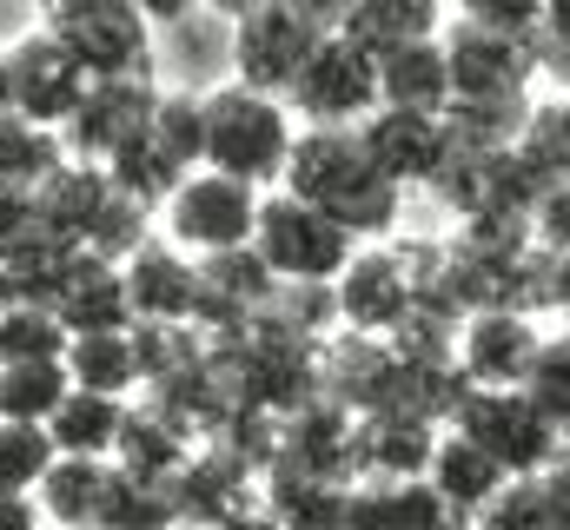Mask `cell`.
I'll return each mask as SVG.
<instances>
[{"label":"cell","instance_id":"277c9868","mask_svg":"<svg viewBox=\"0 0 570 530\" xmlns=\"http://www.w3.org/2000/svg\"><path fill=\"white\" fill-rule=\"evenodd\" d=\"M444 424L464 431L478 451H491L511 478H544L551 458L564 451V438H570L558 418H544L524 398V385H458Z\"/></svg>","mask_w":570,"mask_h":530},{"label":"cell","instance_id":"d4e9b609","mask_svg":"<svg viewBox=\"0 0 570 530\" xmlns=\"http://www.w3.org/2000/svg\"><path fill=\"white\" fill-rule=\"evenodd\" d=\"M120 424H127V398L67 385V398H60V404H53V418H47V438H53V451H60V458H114Z\"/></svg>","mask_w":570,"mask_h":530},{"label":"cell","instance_id":"681fc988","mask_svg":"<svg viewBox=\"0 0 570 530\" xmlns=\"http://www.w3.org/2000/svg\"><path fill=\"white\" fill-rule=\"evenodd\" d=\"M564 332H570V312H564Z\"/></svg>","mask_w":570,"mask_h":530},{"label":"cell","instance_id":"e575fe53","mask_svg":"<svg viewBox=\"0 0 570 530\" xmlns=\"http://www.w3.org/2000/svg\"><path fill=\"white\" fill-rule=\"evenodd\" d=\"M53 464V438L47 424H20V418H0V491H33Z\"/></svg>","mask_w":570,"mask_h":530},{"label":"cell","instance_id":"3957f363","mask_svg":"<svg viewBox=\"0 0 570 530\" xmlns=\"http://www.w3.org/2000/svg\"><path fill=\"white\" fill-rule=\"evenodd\" d=\"M40 219L60 246L73 253H100V259H127L134 246L146 239V206L127 199L100 159H67L40 193Z\"/></svg>","mask_w":570,"mask_h":530},{"label":"cell","instance_id":"60d3db41","mask_svg":"<svg viewBox=\"0 0 570 530\" xmlns=\"http://www.w3.org/2000/svg\"><path fill=\"white\" fill-rule=\"evenodd\" d=\"M0 530H47L33 491H0Z\"/></svg>","mask_w":570,"mask_h":530},{"label":"cell","instance_id":"7a4b0ae2","mask_svg":"<svg viewBox=\"0 0 570 530\" xmlns=\"http://www.w3.org/2000/svg\"><path fill=\"white\" fill-rule=\"evenodd\" d=\"M199 107H206V159L199 166H219V173H233V179H246L259 193L279 186L292 132H298V120H292V107L279 94L226 80V87L199 94Z\"/></svg>","mask_w":570,"mask_h":530},{"label":"cell","instance_id":"8992f818","mask_svg":"<svg viewBox=\"0 0 570 530\" xmlns=\"http://www.w3.org/2000/svg\"><path fill=\"white\" fill-rule=\"evenodd\" d=\"M279 100L292 107L298 127H358L379 107V53H365L358 40L325 27Z\"/></svg>","mask_w":570,"mask_h":530},{"label":"cell","instance_id":"44dd1931","mask_svg":"<svg viewBox=\"0 0 570 530\" xmlns=\"http://www.w3.org/2000/svg\"><path fill=\"white\" fill-rule=\"evenodd\" d=\"M193 451H199V438H193L179 418H166V411L146 404V398L127 404V424H120V438H114V464H120V471L153 478V484H173Z\"/></svg>","mask_w":570,"mask_h":530},{"label":"cell","instance_id":"30bf717a","mask_svg":"<svg viewBox=\"0 0 570 530\" xmlns=\"http://www.w3.org/2000/svg\"><path fill=\"white\" fill-rule=\"evenodd\" d=\"M318 20L298 13L292 0H259L233 20V80L259 87V94H285L292 73L305 67V53L318 47Z\"/></svg>","mask_w":570,"mask_h":530},{"label":"cell","instance_id":"8fae6325","mask_svg":"<svg viewBox=\"0 0 570 530\" xmlns=\"http://www.w3.org/2000/svg\"><path fill=\"white\" fill-rule=\"evenodd\" d=\"M87 67L47 33V27H27L20 40H7V87H13V114L40 120V127H67L73 107L87 100Z\"/></svg>","mask_w":570,"mask_h":530},{"label":"cell","instance_id":"9c48e42d","mask_svg":"<svg viewBox=\"0 0 570 530\" xmlns=\"http://www.w3.org/2000/svg\"><path fill=\"white\" fill-rule=\"evenodd\" d=\"M444 67H451V100H511L531 94V80L544 73L538 33H504V27H478V20H444Z\"/></svg>","mask_w":570,"mask_h":530},{"label":"cell","instance_id":"7c38bea8","mask_svg":"<svg viewBox=\"0 0 570 530\" xmlns=\"http://www.w3.org/2000/svg\"><path fill=\"white\" fill-rule=\"evenodd\" d=\"M412 259L399 253V246H379V239H365L352 265L332 278V312L345 318V332H358V338H392V325L412 312Z\"/></svg>","mask_w":570,"mask_h":530},{"label":"cell","instance_id":"cb8c5ba5","mask_svg":"<svg viewBox=\"0 0 570 530\" xmlns=\"http://www.w3.org/2000/svg\"><path fill=\"white\" fill-rule=\"evenodd\" d=\"M266 484H259V504L279 518L285 530H345V491L352 484H338V478H312V471H259Z\"/></svg>","mask_w":570,"mask_h":530},{"label":"cell","instance_id":"f546056e","mask_svg":"<svg viewBox=\"0 0 570 530\" xmlns=\"http://www.w3.org/2000/svg\"><path fill=\"white\" fill-rule=\"evenodd\" d=\"M531 114V94H511V100H451L444 107V132H451V153H504L518 127Z\"/></svg>","mask_w":570,"mask_h":530},{"label":"cell","instance_id":"f907efd6","mask_svg":"<svg viewBox=\"0 0 570 530\" xmlns=\"http://www.w3.org/2000/svg\"><path fill=\"white\" fill-rule=\"evenodd\" d=\"M33 7H47V0H33Z\"/></svg>","mask_w":570,"mask_h":530},{"label":"cell","instance_id":"5b68a950","mask_svg":"<svg viewBox=\"0 0 570 530\" xmlns=\"http://www.w3.org/2000/svg\"><path fill=\"white\" fill-rule=\"evenodd\" d=\"M365 239H352L332 213H318V206H305L298 193H259V219H253V253L266 259V272L279 278V285H332L352 253H358Z\"/></svg>","mask_w":570,"mask_h":530},{"label":"cell","instance_id":"f6af8a7d","mask_svg":"<svg viewBox=\"0 0 570 530\" xmlns=\"http://www.w3.org/2000/svg\"><path fill=\"white\" fill-rule=\"evenodd\" d=\"M199 7H213V13H226V20H239L246 7H259V0H199Z\"/></svg>","mask_w":570,"mask_h":530},{"label":"cell","instance_id":"1f68e13d","mask_svg":"<svg viewBox=\"0 0 570 530\" xmlns=\"http://www.w3.org/2000/svg\"><path fill=\"white\" fill-rule=\"evenodd\" d=\"M67 365L60 359H20V365H0V418H20V424H47L53 404L67 398Z\"/></svg>","mask_w":570,"mask_h":530},{"label":"cell","instance_id":"603a6c76","mask_svg":"<svg viewBox=\"0 0 570 530\" xmlns=\"http://www.w3.org/2000/svg\"><path fill=\"white\" fill-rule=\"evenodd\" d=\"M60 365H67V379H73L80 392H107V398H134L140 392L134 325H114V332H67Z\"/></svg>","mask_w":570,"mask_h":530},{"label":"cell","instance_id":"816d5d0a","mask_svg":"<svg viewBox=\"0 0 570 530\" xmlns=\"http://www.w3.org/2000/svg\"><path fill=\"white\" fill-rule=\"evenodd\" d=\"M458 530H471V524H458Z\"/></svg>","mask_w":570,"mask_h":530},{"label":"cell","instance_id":"ba28073f","mask_svg":"<svg viewBox=\"0 0 570 530\" xmlns=\"http://www.w3.org/2000/svg\"><path fill=\"white\" fill-rule=\"evenodd\" d=\"M159 219H166V239L179 253H226V246H246L253 239V219H259V186L219 173V166H193L166 199H159Z\"/></svg>","mask_w":570,"mask_h":530},{"label":"cell","instance_id":"c3c4849f","mask_svg":"<svg viewBox=\"0 0 570 530\" xmlns=\"http://www.w3.org/2000/svg\"><path fill=\"white\" fill-rule=\"evenodd\" d=\"M47 530H114V524H47Z\"/></svg>","mask_w":570,"mask_h":530},{"label":"cell","instance_id":"e0dca14e","mask_svg":"<svg viewBox=\"0 0 570 530\" xmlns=\"http://www.w3.org/2000/svg\"><path fill=\"white\" fill-rule=\"evenodd\" d=\"M464 518L438 498L431 478H352L345 530H458Z\"/></svg>","mask_w":570,"mask_h":530},{"label":"cell","instance_id":"9a60e30c","mask_svg":"<svg viewBox=\"0 0 570 530\" xmlns=\"http://www.w3.org/2000/svg\"><path fill=\"white\" fill-rule=\"evenodd\" d=\"M544 325L518 305H484V312H464L458 325V379L464 385H518L531 352H538Z\"/></svg>","mask_w":570,"mask_h":530},{"label":"cell","instance_id":"484cf974","mask_svg":"<svg viewBox=\"0 0 570 530\" xmlns=\"http://www.w3.org/2000/svg\"><path fill=\"white\" fill-rule=\"evenodd\" d=\"M444 0H352L338 33L358 40L365 53H385V47H405V40H431L444 33Z\"/></svg>","mask_w":570,"mask_h":530},{"label":"cell","instance_id":"d6986e66","mask_svg":"<svg viewBox=\"0 0 570 530\" xmlns=\"http://www.w3.org/2000/svg\"><path fill=\"white\" fill-rule=\"evenodd\" d=\"M120 491V464L114 458H60L47 464V478L33 484V504L47 524H107V504Z\"/></svg>","mask_w":570,"mask_h":530},{"label":"cell","instance_id":"52a82bcc","mask_svg":"<svg viewBox=\"0 0 570 530\" xmlns=\"http://www.w3.org/2000/svg\"><path fill=\"white\" fill-rule=\"evenodd\" d=\"M40 27H47L94 80L153 73V20H146L134 0H47V7H40Z\"/></svg>","mask_w":570,"mask_h":530},{"label":"cell","instance_id":"bcb514c9","mask_svg":"<svg viewBox=\"0 0 570 530\" xmlns=\"http://www.w3.org/2000/svg\"><path fill=\"white\" fill-rule=\"evenodd\" d=\"M13 298H20V285H13V272H7V265H0V312H7V305H13Z\"/></svg>","mask_w":570,"mask_h":530},{"label":"cell","instance_id":"6da1fadb","mask_svg":"<svg viewBox=\"0 0 570 530\" xmlns=\"http://www.w3.org/2000/svg\"><path fill=\"white\" fill-rule=\"evenodd\" d=\"M279 186L298 193L305 206L332 213L352 239H392V226L405 213V186L379 173L358 127H298Z\"/></svg>","mask_w":570,"mask_h":530},{"label":"cell","instance_id":"836d02e7","mask_svg":"<svg viewBox=\"0 0 570 530\" xmlns=\"http://www.w3.org/2000/svg\"><path fill=\"white\" fill-rule=\"evenodd\" d=\"M524 398L544 411V418H558L570 431V332H544L538 338V352H531V365H524Z\"/></svg>","mask_w":570,"mask_h":530},{"label":"cell","instance_id":"8d00e7d4","mask_svg":"<svg viewBox=\"0 0 570 530\" xmlns=\"http://www.w3.org/2000/svg\"><path fill=\"white\" fill-rule=\"evenodd\" d=\"M47 246H60V239L47 233L40 199L33 193H0V265L13 272V265H27L33 253H47Z\"/></svg>","mask_w":570,"mask_h":530},{"label":"cell","instance_id":"7402d4cb","mask_svg":"<svg viewBox=\"0 0 570 530\" xmlns=\"http://www.w3.org/2000/svg\"><path fill=\"white\" fill-rule=\"evenodd\" d=\"M379 107H412V114H444L451 107V67H444L438 33L379 53Z\"/></svg>","mask_w":570,"mask_h":530},{"label":"cell","instance_id":"4fadbf2b","mask_svg":"<svg viewBox=\"0 0 570 530\" xmlns=\"http://www.w3.org/2000/svg\"><path fill=\"white\" fill-rule=\"evenodd\" d=\"M358 139L365 153L379 159L385 179H399L405 193H425L431 179L444 173L451 159V132H444V114H412V107H372L358 120Z\"/></svg>","mask_w":570,"mask_h":530},{"label":"cell","instance_id":"ffe728a7","mask_svg":"<svg viewBox=\"0 0 570 530\" xmlns=\"http://www.w3.org/2000/svg\"><path fill=\"white\" fill-rule=\"evenodd\" d=\"M425 478L438 484V498L471 524L504 484H511V471L491 458V451H478L464 431H451V424H438V444H431V464H425Z\"/></svg>","mask_w":570,"mask_h":530},{"label":"cell","instance_id":"ab89813d","mask_svg":"<svg viewBox=\"0 0 570 530\" xmlns=\"http://www.w3.org/2000/svg\"><path fill=\"white\" fill-rule=\"evenodd\" d=\"M538 53H544V67H558L570 80V0H544L538 7Z\"/></svg>","mask_w":570,"mask_h":530},{"label":"cell","instance_id":"7dc6e473","mask_svg":"<svg viewBox=\"0 0 570 530\" xmlns=\"http://www.w3.org/2000/svg\"><path fill=\"white\" fill-rule=\"evenodd\" d=\"M0 114H13V87H7V47H0Z\"/></svg>","mask_w":570,"mask_h":530},{"label":"cell","instance_id":"4dcf8cb0","mask_svg":"<svg viewBox=\"0 0 570 530\" xmlns=\"http://www.w3.org/2000/svg\"><path fill=\"white\" fill-rule=\"evenodd\" d=\"M471 530H570V511H564V498L551 491V478H511L471 518Z\"/></svg>","mask_w":570,"mask_h":530},{"label":"cell","instance_id":"f35d334b","mask_svg":"<svg viewBox=\"0 0 570 530\" xmlns=\"http://www.w3.org/2000/svg\"><path fill=\"white\" fill-rule=\"evenodd\" d=\"M531 246L538 253H570V186H551L531 206Z\"/></svg>","mask_w":570,"mask_h":530},{"label":"cell","instance_id":"74e56055","mask_svg":"<svg viewBox=\"0 0 570 530\" xmlns=\"http://www.w3.org/2000/svg\"><path fill=\"white\" fill-rule=\"evenodd\" d=\"M538 7H544V0H451L458 20L504 27V33H538Z\"/></svg>","mask_w":570,"mask_h":530},{"label":"cell","instance_id":"ee69618b","mask_svg":"<svg viewBox=\"0 0 570 530\" xmlns=\"http://www.w3.org/2000/svg\"><path fill=\"white\" fill-rule=\"evenodd\" d=\"M544 478H551V491L564 498V511H570V438H564V451L551 458V471H544Z\"/></svg>","mask_w":570,"mask_h":530},{"label":"cell","instance_id":"7bdbcfd3","mask_svg":"<svg viewBox=\"0 0 570 530\" xmlns=\"http://www.w3.org/2000/svg\"><path fill=\"white\" fill-rule=\"evenodd\" d=\"M134 7H140V13L153 20V27H166V20H179V13H186L193 0H134Z\"/></svg>","mask_w":570,"mask_h":530},{"label":"cell","instance_id":"83f0119b","mask_svg":"<svg viewBox=\"0 0 570 530\" xmlns=\"http://www.w3.org/2000/svg\"><path fill=\"white\" fill-rule=\"evenodd\" d=\"M100 166H107V179H114L127 199H140L146 213H159V199H166V193L186 179V166H179V159H173V153L153 139V120H146V132H134L127 146H114Z\"/></svg>","mask_w":570,"mask_h":530},{"label":"cell","instance_id":"f1b7e54d","mask_svg":"<svg viewBox=\"0 0 570 530\" xmlns=\"http://www.w3.org/2000/svg\"><path fill=\"white\" fill-rule=\"evenodd\" d=\"M511 153H518L544 186H570V94L531 100V114H524V127L511 139Z\"/></svg>","mask_w":570,"mask_h":530},{"label":"cell","instance_id":"d6a6232c","mask_svg":"<svg viewBox=\"0 0 570 530\" xmlns=\"http://www.w3.org/2000/svg\"><path fill=\"white\" fill-rule=\"evenodd\" d=\"M67 352V325L33 305V298H13L0 312V365H20V359H60Z\"/></svg>","mask_w":570,"mask_h":530},{"label":"cell","instance_id":"2e32d148","mask_svg":"<svg viewBox=\"0 0 570 530\" xmlns=\"http://www.w3.org/2000/svg\"><path fill=\"white\" fill-rule=\"evenodd\" d=\"M127 298H134V318L153 325H199V259L179 253L173 239H140L127 259Z\"/></svg>","mask_w":570,"mask_h":530},{"label":"cell","instance_id":"5bb4252c","mask_svg":"<svg viewBox=\"0 0 570 530\" xmlns=\"http://www.w3.org/2000/svg\"><path fill=\"white\" fill-rule=\"evenodd\" d=\"M153 73H114V80H87V100L73 107V120L60 127L67 159H107L114 146H127L134 132H146L153 120Z\"/></svg>","mask_w":570,"mask_h":530},{"label":"cell","instance_id":"b9f144b4","mask_svg":"<svg viewBox=\"0 0 570 530\" xmlns=\"http://www.w3.org/2000/svg\"><path fill=\"white\" fill-rule=\"evenodd\" d=\"M292 7H298V13H312V20H318V27H338V20H345V7H352V0H292Z\"/></svg>","mask_w":570,"mask_h":530},{"label":"cell","instance_id":"d590c367","mask_svg":"<svg viewBox=\"0 0 570 530\" xmlns=\"http://www.w3.org/2000/svg\"><path fill=\"white\" fill-rule=\"evenodd\" d=\"M153 139L193 173L206 159V107H199V94H159L153 100Z\"/></svg>","mask_w":570,"mask_h":530},{"label":"cell","instance_id":"4316f807","mask_svg":"<svg viewBox=\"0 0 570 530\" xmlns=\"http://www.w3.org/2000/svg\"><path fill=\"white\" fill-rule=\"evenodd\" d=\"M67 166V139L27 114H0V193H40Z\"/></svg>","mask_w":570,"mask_h":530},{"label":"cell","instance_id":"ac0fdd59","mask_svg":"<svg viewBox=\"0 0 570 530\" xmlns=\"http://www.w3.org/2000/svg\"><path fill=\"white\" fill-rule=\"evenodd\" d=\"M438 424L412 411H352V478H425Z\"/></svg>","mask_w":570,"mask_h":530}]
</instances>
